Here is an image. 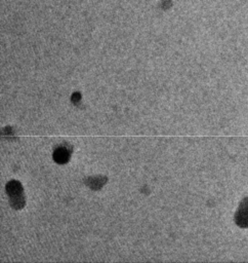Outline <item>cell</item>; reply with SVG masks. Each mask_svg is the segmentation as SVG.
Here are the masks:
<instances>
[{
  "label": "cell",
  "mask_w": 248,
  "mask_h": 263,
  "mask_svg": "<svg viewBox=\"0 0 248 263\" xmlns=\"http://www.w3.org/2000/svg\"><path fill=\"white\" fill-rule=\"evenodd\" d=\"M6 191L11 199V204L15 209H20L25 204V198L23 194V188L22 185L15 181L12 180L7 183L6 185Z\"/></svg>",
  "instance_id": "6da1fadb"
},
{
  "label": "cell",
  "mask_w": 248,
  "mask_h": 263,
  "mask_svg": "<svg viewBox=\"0 0 248 263\" xmlns=\"http://www.w3.org/2000/svg\"><path fill=\"white\" fill-rule=\"evenodd\" d=\"M70 158V152L66 147H58L53 152V159L57 163H65Z\"/></svg>",
  "instance_id": "7a4b0ae2"
}]
</instances>
